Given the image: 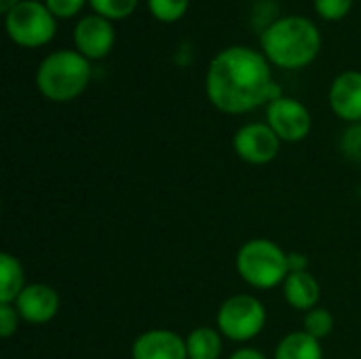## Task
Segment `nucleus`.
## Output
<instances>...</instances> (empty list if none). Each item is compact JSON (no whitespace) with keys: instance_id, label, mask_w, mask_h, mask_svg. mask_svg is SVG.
Here are the masks:
<instances>
[{"instance_id":"1","label":"nucleus","mask_w":361,"mask_h":359,"mask_svg":"<svg viewBox=\"0 0 361 359\" xmlns=\"http://www.w3.org/2000/svg\"><path fill=\"white\" fill-rule=\"evenodd\" d=\"M205 91L209 102L226 114H243L281 97L264 53L243 44L226 47L209 61Z\"/></svg>"},{"instance_id":"2","label":"nucleus","mask_w":361,"mask_h":359,"mask_svg":"<svg viewBox=\"0 0 361 359\" xmlns=\"http://www.w3.org/2000/svg\"><path fill=\"white\" fill-rule=\"evenodd\" d=\"M264 57L286 70H298L309 66L322 49L319 28L302 17L288 15L273 21L260 36Z\"/></svg>"},{"instance_id":"3","label":"nucleus","mask_w":361,"mask_h":359,"mask_svg":"<svg viewBox=\"0 0 361 359\" xmlns=\"http://www.w3.org/2000/svg\"><path fill=\"white\" fill-rule=\"evenodd\" d=\"M91 80V63L85 55L70 49L49 53L36 70V87L51 102L76 99Z\"/></svg>"},{"instance_id":"4","label":"nucleus","mask_w":361,"mask_h":359,"mask_svg":"<svg viewBox=\"0 0 361 359\" xmlns=\"http://www.w3.org/2000/svg\"><path fill=\"white\" fill-rule=\"evenodd\" d=\"M239 277L258 290H271L283 286L290 275L288 254L271 239H250L237 252Z\"/></svg>"},{"instance_id":"5","label":"nucleus","mask_w":361,"mask_h":359,"mask_svg":"<svg viewBox=\"0 0 361 359\" xmlns=\"http://www.w3.org/2000/svg\"><path fill=\"white\" fill-rule=\"evenodd\" d=\"M4 28L19 47H42L57 30L55 15L38 0H21L4 15Z\"/></svg>"},{"instance_id":"6","label":"nucleus","mask_w":361,"mask_h":359,"mask_svg":"<svg viewBox=\"0 0 361 359\" xmlns=\"http://www.w3.org/2000/svg\"><path fill=\"white\" fill-rule=\"evenodd\" d=\"M267 324L264 305L252 294H235L222 303L216 315L220 334L235 343H247L256 339Z\"/></svg>"},{"instance_id":"7","label":"nucleus","mask_w":361,"mask_h":359,"mask_svg":"<svg viewBox=\"0 0 361 359\" xmlns=\"http://www.w3.org/2000/svg\"><path fill=\"white\" fill-rule=\"evenodd\" d=\"M267 123L281 142H300L309 135L313 118L309 108L294 97H277L267 108Z\"/></svg>"},{"instance_id":"8","label":"nucleus","mask_w":361,"mask_h":359,"mask_svg":"<svg viewBox=\"0 0 361 359\" xmlns=\"http://www.w3.org/2000/svg\"><path fill=\"white\" fill-rule=\"evenodd\" d=\"M233 148L245 163L267 165L279 154L281 140L269 123H247L233 135Z\"/></svg>"},{"instance_id":"9","label":"nucleus","mask_w":361,"mask_h":359,"mask_svg":"<svg viewBox=\"0 0 361 359\" xmlns=\"http://www.w3.org/2000/svg\"><path fill=\"white\" fill-rule=\"evenodd\" d=\"M114 38H116V32L112 28V21L97 13H89L80 17L74 28L76 51L85 55L87 59L106 57L114 47Z\"/></svg>"},{"instance_id":"10","label":"nucleus","mask_w":361,"mask_h":359,"mask_svg":"<svg viewBox=\"0 0 361 359\" xmlns=\"http://www.w3.org/2000/svg\"><path fill=\"white\" fill-rule=\"evenodd\" d=\"M13 305L23 322L42 326L57 315L59 294L47 284H27Z\"/></svg>"},{"instance_id":"11","label":"nucleus","mask_w":361,"mask_h":359,"mask_svg":"<svg viewBox=\"0 0 361 359\" xmlns=\"http://www.w3.org/2000/svg\"><path fill=\"white\" fill-rule=\"evenodd\" d=\"M131 359H188L186 339L165 328L148 330L133 341Z\"/></svg>"},{"instance_id":"12","label":"nucleus","mask_w":361,"mask_h":359,"mask_svg":"<svg viewBox=\"0 0 361 359\" xmlns=\"http://www.w3.org/2000/svg\"><path fill=\"white\" fill-rule=\"evenodd\" d=\"M330 108L332 112L347 121V123H361V72L347 70L332 80L330 87Z\"/></svg>"},{"instance_id":"13","label":"nucleus","mask_w":361,"mask_h":359,"mask_svg":"<svg viewBox=\"0 0 361 359\" xmlns=\"http://www.w3.org/2000/svg\"><path fill=\"white\" fill-rule=\"evenodd\" d=\"M283 296L292 309L309 313L322 298V286L309 271L290 273L283 281Z\"/></svg>"},{"instance_id":"14","label":"nucleus","mask_w":361,"mask_h":359,"mask_svg":"<svg viewBox=\"0 0 361 359\" xmlns=\"http://www.w3.org/2000/svg\"><path fill=\"white\" fill-rule=\"evenodd\" d=\"M275 359H324L322 341L313 339L305 330L290 332L275 349Z\"/></svg>"},{"instance_id":"15","label":"nucleus","mask_w":361,"mask_h":359,"mask_svg":"<svg viewBox=\"0 0 361 359\" xmlns=\"http://www.w3.org/2000/svg\"><path fill=\"white\" fill-rule=\"evenodd\" d=\"M25 288V273L21 262L8 254H0V303L13 305Z\"/></svg>"},{"instance_id":"16","label":"nucleus","mask_w":361,"mask_h":359,"mask_svg":"<svg viewBox=\"0 0 361 359\" xmlns=\"http://www.w3.org/2000/svg\"><path fill=\"white\" fill-rule=\"evenodd\" d=\"M222 334L218 328H195L186 336L188 359H220L222 355Z\"/></svg>"},{"instance_id":"17","label":"nucleus","mask_w":361,"mask_h":359,"mask_svg":"<svg viewBox=\"0 0 361 359\" xmlns=\"http://www.w3.org/2000/svg\"><path fill=\"white\" fill-rule=\"evenodd\" d=\"M307 334H311L313 339L317 341H324L326 336L332 334L334 330V317L328 309H322V307H315L311 309L307 315H305V328H302Z\"/></svg>"},{"instance_id":"18","label":"nucleus","mask_w":361,"mask_h":359,"mask_svg":"<svg viewBox=\"0 0 361 359\" xmlns=\"http://www.w3.org/2000/svg\"><path fill=\"white\" fill-rule=\"evenodd\" d=\"M89 4H91V8L97 15H102V17L112 21V19L129 17L135 11L137 0H89Z\"/></svg>"},{"instance_id":"19","label":"nucleus","mask_w":361,"mask_h":359,"mask_svg":"<svg viewBox=\"0 0 361 359\" xmlns=\"http://www.w3.org/2000/svg\"><path fill=\"white\" fill-rule=\"evenodd\" d=\"M190 0H148V8L150 13L165 23L178 21L180 17H184V13L188 11Z\"/></svg>"},{"instance_id":"20","label":"nucleus","mask_w":361,"mask_h":359,"mask_svg":"<svg viewBox=\"0 0 361 359\" xmlns=\"http://www.w3.org/2000/svg\"><path fill=\"white\" fill-rule=\"evenodd\" d=\"M353 6V0H315V11L328 21L343 19Z\"/></svg>"},{"instance_id":"21","label":"nucleus","mask_w":361,"mask_h":359,"mask_svg":"<svg viewBox=\"0 0 361 359\" xmlns=\"http://www.w3.org/2000/svg\"><path fill=\"white\" fill-rule=\"evenodd\" d=\"M341 148L343 152L353 159V161H361V123H353L345 135H343V142H341Z\"/></svg>"},{"instance_id":"22","label":"nucleus","mask_w":361,"mask_h":359,"mask_svg":"<svg viewBox=\"0 0 361 359\" xmlns=\"http://www.w3.org/2000/svg\"><path fill=\"white\" fill-rule=\"evenodd\" d=\"M19 322H21V315L17 313L15 305H2L0 303V336L11 339L17 332Z\"/></svg>"},{"instance_id":"23","label":"nucleus","mask_w":361,"mask_h":359,"mask_svg":"<svg viewBox=\"0 0 361 359\" xmlns=\"http://www.w3.org/2000/svg\"><path fill=\"white\" fill-rule=\"evenodd\" d=\"M85 2L89 0H44L47 8L55 15V17H74L80 13V8L85 6Z\"/></svg>"},{"instance_id":"24","label":"nucleus","mask_w":361,"mask_h":359,"mask_svg":"<svg viewBox=\"0 0 361 359\" xmlns=\"http://www.w3.org/2000/svg\"><path fill=\"white\" fill-rule=\"evenodd\" d=\"M288 267H290V273H300V271H307L309 267V258L300 252H290L288 254Z\"/></svg>"},{"instance_id":"25","label":"nucleus","mask_w":361,"mask_h":359,"mask_svg":"<svg viewBox=\"0 0 361 359\" xmlns=\"http://www.w3.org/2000/svg\"><path fill=\"white\" fill-rule=\"evenodd\" d=\"M228 359H267L264 358V353H260L258 349H252V347H241V349H237L233 355Z\"/></svg>"},{"instance_id":"26","label":"nucleus","mask_w":361,"mask_h":359,"mask_svg":"<svg viewBox=\"0 0 361 359\" xmlns=\"http://www.w3.org/2000/svg\"><path fill=\"white\" fill-rule=\"evenodd\" d=\"M19 2H21V0H0V11L6 15V13H8L15 4H19Z\"/></svg>"}]
</instances>
